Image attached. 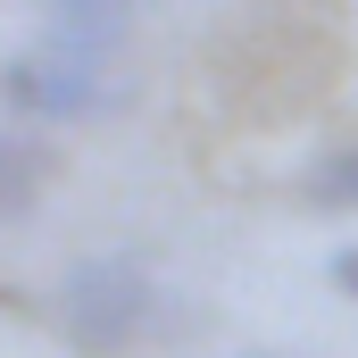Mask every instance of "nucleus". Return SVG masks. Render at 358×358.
I'll list each match as a JSON object with an SVG mask.
<instances>
[{"mask_svg":"<svg viewBox=\"0 0 358 358\" xmlns=\"http://www.w3.org/2000/svg\"><path fill=\"white\" fill-rule=\"evenodd\" d=\"M325 275H334V292H350V300H358V242H350V250H334Z\"/></svg>","mask_w":358,"mask_h":358,"instance_id":"obj_6","label":"nucleus"},{"mask_svg":"<svg viewBox=\"0 0 358 358\" xmlns=\"http://www.w3.org/2000/svg\"><path fill=\"white\" fill-rule=\"evenodd\" d=\"M234 358H275V350H234Z\"/></svg>","mask_w":358,"mask_h":358,"instance_id":"obj_7","label":"nucleus"},{"mask_svg":"<svg viewBox=\"0 0 358 358\" xmlns=\"http://www.w3.org/2000/svg\"><path fill=\"white\" fill-rule=\"evenodd\" d=\"M42 42H59V50H76V59H108L125 34H134V0H42Z\"/></svg>","mask_w":358,"mask_h":358,"instance_id":"obj_3","label":"nucleus"},{"mask_svg":"<svg viewBox=\"0 0 358 358\" xmlns=\"http://www.w3.org/2000/svg\"><path fill=\"white\" fill-rule=\"evenodd\" d=\"M150 308H159V283H150L142 259H125V250H108V259H76V267L59 275V334H67L84 358L134 350L142 325H150Z\"/></svg>","mask_w":358,"mask_h":358,"instance_id":"obj_1","label":"nucleus"},{"mask_svg":"<svg viewBox=\"0 0 358 358\" xmlns=\"http://www.w3.org/2000/svg\"><path fill=\"white\" fill-rule=\"evenodd\" d=\"M300 192H308L317 208H358V150H325V159H308Z\"/></svg>","mask_w":358,"mask_h":358,"instance_id":"obj_5","label":"nucleus"},{"mask_svg":"<svg viewBox=\"0 0 358 358\" xmlns=\"http://www.w3.org/2000/svg\"><path fill=\"white\" fill-rule=\"evenodd\" d=\"M0 100H8L17 117L76 125V117L100 108V67L76 59V50H59V42H34V50H17V59L0 67Z\"/></svg>","mask_w":358,"mask_h":358,"instance_id":"obj_2","label":"nucleus"},{"mask_svg":"<svg viewBox=\"0 0 358 358\" xmlns=\"http://www.w3.org/2000/svg\"><path fill=\"white\" fill-rule=\"evenodd\" d=\"M50 176H59L50 142H34L25 125H0V217H25L50 192Z\"/></svg>","mask_w":358,"mask_h":358,"instance_id":"obj_4","label":"nucleus"}]
</instances>
